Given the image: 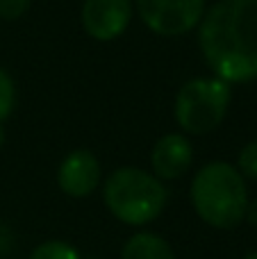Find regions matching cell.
Here are the masks:
<instances>
[{
  "label": "cell",
  "instance_id": "obj_1",
  "mask_svg": "<svg viewBox=\"0 0 257 259\" xmlns=\"http://www.w3.org/2000/svg\"><path fill=\"white\" fill-rule=\"evenodd\" d=\"M205 62L223 82L257 77V0H219L200 21Z\"/></svg>",
  "mask_w": 257,
  "mask_h": 259
},
{
  "label": "cell",
  "instance_id": "obj_2",
  "mask_svg": "<svg viewBox=\"0 0 257 259\" xmlns=\"http://www.w3.org/2000/svg\"><path fill=\"white\" fill-rule=\"evenodd\" d=\"M246 180L235 166L212 161L191 182V205L196 214L217 230H232L246 219L248 207Z\"/></svg>",
  "mask_w": 257,
  "mask_h": 259
},
{
  "label": "cell",
  "instance_id": "obj_3",
  "mask_svg": "<svg viewBox=\"0 0 257 259\" xmlns=\"http://www.w3.org/2000/svg\"><path fill=\"white\" fill-rule=\"evenodd\" d=\"M103 200L107 209L121 223L141 228L148 225L164 211L168 191L155 175L141 168L123 166L107 175L103 187Z\"/></svg>",
  "mask_w": 257,
  "mask_h": 259
},
{
  "label": "cell",
  "instance_id": "obj_4",
  "mask_svg": "<svg viewBox=\"0 0 257 259\" xmlns=\"http://www.w3.org/2000/svg\"><path fill=\"white\" fill-rule=\"evenodd\" d=\"M232 91L219 77L189 80L176 96V121L185 132L205 134L219 127L226 118Z\"/></svg>",
  "mask_w": 257,
  "mask_h": 259
},
{
  "label": "cell",
  "instance_id": "obj_5",
  "mask_svg": "<svg viewBox=\"0 0 257 259\" xmlns=\"http://www.w3.org/2000/svg\"><path fill=\"white\" fill-rule=\"evenodd\" d=\"M141 21L162 36L191 32L205 16V0H137Z\"/></svg>",
  "mask_w": 257,
  "mask_h": 259
},
{
  "label": "cell",
  "instance_id": "obj_6",
  "mask_svg": "<svg viewBox=\"0 0 257 259\" xmlns=\"http://www.w3.org/2000/svg\"><path fill=\"white\" fill-rule=\"evenodd\" d=\"M130 0H84L82 25L87 34L98 41H112L121 36L130 25Z\"/></svg>",
  "mask_w": 257,
  "mask_h": 259
},
{
  "label": "cell",
  "instance_id": "obj_7",
  "mask_svg": "<svg viewBox=\"0 0 257 259\" xmlns=\"http://www.w3.org/2000/svg\"><path fill=\"white\" fill-rule=\"evenodd\" d=\"M100 182V164L94 152L73 150L62 159L57 168V184L66 196L87 198Z\"/></svg>",
  "mask_w": 257,
  "mask_h": 259
},
{
  "label": "cell",
  "instance_id": "obj_8",
  "mask_svg": "<svg viewBox=\"0 0 257 259\" xmlns=\"http://www.w3.org/2000/svg\"><path fill=\"white\" fill-rule=\"evenodd\" d=\"M191 159H194L191 143L182 134H164L162 139H157L150 152V164L157 180L182 178L189 170Z\"/></svg>",
  "mask_w": 257,
  "mask_h": 259
},
{
  "label": "cell",
  "instance_id": "obj_9",
  "mask_svg": "<svg viewBox=\"0 0 257 259\" xmlns=\"http://www.w3.org/2000/svg\"><path fill=\"white\" fill-rule=\"evenodd\" d=\"M121 259H176L173 248L155 232H137L125 241Z\"/></svg>",
  "mask_w": 257,
  "mask_h": 259
},
{
  "label": "cell",
  "instance_id": "obj_10",
  "mask_svg": "<svg viewBox=\"0 0 257 259\" xmlns=\"http://www.w3.org/2000/svg\"><path fill=\"white\" fill-rule=\"evenodd\" d=\"M27 259H82V257H80V252H77L75 246L53 239V241L39 243V246L30 252Z\"/></svg>",
  "mask_w": 257,
  "mask_h": 259
},
{
  "label": "cell",
  "instance_id": "obj_11",
  "mask_svg": "<svg viewBox=\"0 0 257 259\" xmlns=\"http://www.w3.org/2000/svg\"><path fill=\"white\" fill-rule=\"evenodd\" d=\"M241 178H248L257 182V141H250L239 152V168Z\"/></svg>",
  "mask_w": 257,
  "mask_h": 259
},
{
  "label": "cell",
  "instance_id": "obj_12",
  "mask_svg": "<svg viewBox=\"0 0 257 259\" xmlns=\"http://www.w3.org/2000/svg\"><path fill=\"white\" fill-rule=\"evenodd\" d=\"M14 82L12 77L7 75V73L0 68V121L3 118L9 116V112H12L14 107Z\"/></svg>",
  "mask_w": 257,
  "mask_h": 259
},
{
  "label": "cell",
  "instance_id": "obj_13",
  "mask_svg": "<svg viewBox=\"0 0 257 259\" xmlns=\"http://www.w3.org/2000/svg\"><path fill=\"white\" fill-rule=\"evenodd\" d=\"M30 9V0H0V18L16 21Z\"/></svg>",
  "mask_w": 257,
  "mask_h": 259
},
{
  "label": "cell",
  "instance_id": "obj_14",
  "mask_svg": "<svg viewBox=\"0 0 257 259\" xmlns=\"http://www.w3.org/2000/svg\"><path fill=\"white\" fill-rule=\"evenodd\" d=\"M9 248H12V237H9V232L0 225V255L9 252Z\"/></svg>",
  "mask_w": 257,
  "mask_h": 259
},
{
  "label": "cell",
  "instance_id": "obj_15",
  "mask_svg": "<svg viewBox=\"0 0 257 259\" xmlns=\"http://www.w3.org/2000/svg\"><path fill=\"white\" fill-rule=\"evenodd\" d=\"M246 219H248V223L257 225V200L248 202V207H246Z\"/></svg>",
  "mask_w": 257,
  "mask_h": 259
},
{
  "label": "cell",
  "instance_id": "obj_16",
  "mask_svg": "<svg viewBox=\"0 0 257 259\" xmlns=\"http://www.w3.org/2000/svg\"><path fill=\"white\" fill-rule=\"evenodd\" d=\"M3 143H5V130L0 125V148H3Z\"/></svg>",
  "mask_w": 257,
  "mask_h": 259
},
{
  "label": "cell",
  "instance_id": "obj_17",
  "mask_svg": "<svg viewBox=\"0 0 257 259\" xmlns=\"http://www.w3.org/2000/svg\"><path fill=\"white\" fill-rule=\"evenodd\" d=\"M244 259H257V250H253V252H248V255H244Z\"/></svg>",
  "mask_w": 257,
  "mask_h": 259
}]
</instances>
